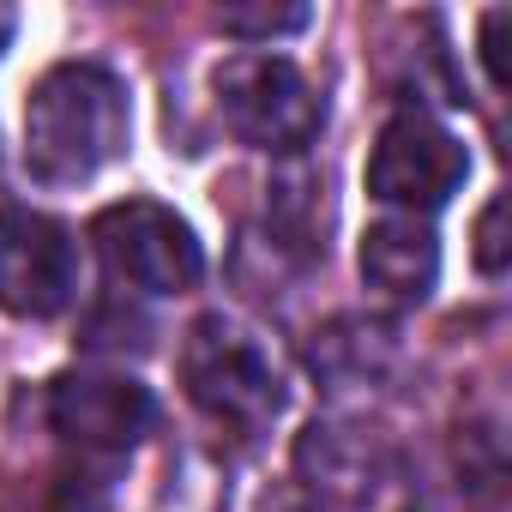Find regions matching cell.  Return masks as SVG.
I'll list each match as a JSON object with an SVG mask.
<instances>
[{
    "label": "cell",
    "mask_w": 512,
    "mask_h": 512,
    "mask_svg": "<svg viewBox=\"0 0 512 512\" xmlns=\"http://www.w3.org/2000/svg\"><path fill=\"white\" fill-rule=\"evenodd\" d=\"M470 175V151L458 133H446L428 109L404 103L380 139H374V157H368V193L380 205H398V211H440Z\"/></svg>",
    "instance_id": "obj_5"
},
{
    "label": "cell",
    "mask_w": 512,
    "mask_h": 512,
    "mask_svg": "<svg viewBox=\"0 0 512 512\" xmlns=\"http://www.w3.org/2000/svg\"><path fill=\"white\" fill-rule=\"evenodd\" d=\"M157 422V398L127 380V374H61L49 386V428L67 440L73 458H97V464H121Z\"/></svg>",
    "instance_id": "obj_7"
},
{
    "label": "cell",
    "mask_w": 512,
    "mask_h": 512,
    "mask_svg": "<svg viewBox=\"0 0 512 512\" xmlns=\"http://www.w3.org/2000/svg\"><path fill=\"white\" fill-rule=\"evenodd\" d=\"M386 362H392V332L374 320H338L314 344V374H326L332 386H368Z\"/></svg>",
    "instance_id": "obj_10"
},
{
    "label": "cell",
    "mask_w": 512,
    "mask_h": 512,
    "mask_svg": "<svg viewBox=\"0 0 512 512\" xmlns=\"http://www.w3.org/2000/svg\"><path fill=\"white\" fill-rule=\"evenodd\" d=\"M79 302V241L61 217L0 205V308L13 320H55Z\"/></svg>",
    "instance_id": "obj_6"
},
{
    "label": "cell",
    "mask_w": 512,
    "mask_h": 512,
    "mask_svg": "<svg viewBox=\"0 0 512 512\" xmlns=\"http://www.w3.org/2000/svg\"><path fill=\"white\" fill-rule=\"evenodd\" d=\"M500 223H506V199H488L482 217H476V266L488 278L506 272V235H500Z\"/></svg>",
    "instance_id": "obj_12"
},
{
    "label": "cell",
    "mask_w": 512,
    "mask_h": 512,
    "mask_svg": "<svg viewBox=\"0 0 512 512\" xmlns=\"http://www.w3.org/2000/svg\"><path fill=\"white\" fill-rule=\"evenodd\" d=\"M217 115L223 127L253 145V151H272V157H302L320 127H326V103L314 97V85L302 79L296 61L284 55H260V49H241L217 67Z\"/></svg>",
    "instance_id": "obj_3"
},
{
    "label": "cell",
    "mask_w": 512,
    "mask_h": 512,
    "mask_svg": "<svg viewBox=\"0 0 512 512\" xmlns=\"http://www.w3.org/2000/svg\"><path fill=\"white\" fill-rule=\"evenodd\" d=\"M181 386L217 428H229L241 440H260L284 416V374H278V362L229 314L193 320V332L181 344Z\"/></svg>",
    "instance_id": "obj_2"
},
{
    "label": "cell",
    "mask_w": 512,
    "mask_h": 512,
    "mask_svg": "<svg viewBox=\"0 0 512 512\" xmlns=\"http://www.w3.org/2000/svg\"><path fill=\"white\" fill-rule=\"evenodd\" d=\"M91 241L103 253V266L115 284H133L145 296H187L205 278V247L187 229V217H175L157 199H121L109 211H97Z\"/></svg>",
    "instance_id": "obj_4"
},
{
    "label": "cell",
    "mask_w": 512,
    "mask_h": 512,
    "mask_svg": "<svg viewBox=\"0 0 512 512\" xmlns=\"http://www.w3.org/2000/svg\"><path fill=\"white\" fill-rule=\"evenodd\" d=\"M127 85L97 61H61L25 103V169L43 187H79L127 151Z\"/></svg>",
    "instance_id": "obj_1"
},
{
    "label": "cell",
    "mask_w": 512,
    "mask_h": 512,
    "mask_svg": "<svg viewBox=\"0 0 512 512\" xmlns=\"http://www.w3.org/2000/svg\"><path fill=\"white\" fill-rule=\"evenodd\" d=\"M362 278L386 302H422L440 278V241L422 217H380L362 235Z\"/></svg>",
    "instance_id": "obj_8"
},
{
    "label": "cell",
    "mask_w": 512,
    "mask_h": 512,
    "mask_svg": "<svg viewBox=\"0 0 512 512\" xmlns=\"http://www.w3.org/2000/svg\"><path fill=\"white\" fill-rule=\"evenodd\" d=\"M217 31L223 37H241V43L296 37V31H308V7H223L217 13Z\"/></svg>",
    "instance_id": "obj_11"
},
{
    "label": "cell",
    "mask_w": 512,
    "mask_h": 512,
    "mask_svg": "<svg viewBox=\"0 0 512 512\" xmlns=\"http://www.w3.org/2000/svg\"><path fill=\"white\" fill-rule=\"evenodd\" d=\"M272 235L278 247H296L308 260L326 253V181L314 169H284L272 181Z\"/></svg>",
    "instance_id": "obj_9"
}]
</instances>
